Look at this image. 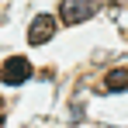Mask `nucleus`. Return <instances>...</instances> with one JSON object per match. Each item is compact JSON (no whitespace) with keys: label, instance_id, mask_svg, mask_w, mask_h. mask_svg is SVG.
Returning <instances> with one entry per match:
<instances>
[{"label":"nucleus","instance_id":"nucleus-1","mask_svg":"<svg viewBox=\"0 0 128 128\" xmlns=\"http://www.w3.org/2000/svg\"><path fill=\"white\" fill-rule=\"evenodd\" d=\"M28 76H31V62H28L24 56H10L7 62L0 66V80L7 86H21Z\"/></svg>","mask_w":128,"mask_h":128},{"label":"nucleus","instance_id":"nucleus-2","mask_svg":"<svg viewBox=\"0 0 128 128\" xmlns=\"http://www.w3.org/2000/svg\"><path fill=\"white\" fill-rule=\"evenodd\" d=\"M52 35H56V18L52 14H38L35 21L28 24V42L31 45H45Z\"/></svg>","mask_w":128,"mask_h":128},{"label":"nucleus","instance_id":"nucleus-3","mask_svg":"<svg viewBox=\"0 0 128 128\" xmlns=\"http://www.w3.org/2000/svg\"><path fill=\"white\" fill-rule=\"evenodd\" d=\"M90 18V4L86 0H62L59 4V21L62 24H83Z\"/></svg>","mask_w":128,"mask_h":128},{"label":"nucleus","instance_id":"nucleus-4","mask_svg":"<svg viewBox=\"0 0 128 128\" xmlns=\"http://www.w3.org/2000/svg\"><path fill=\"white\" fill-rule=\"evenodd\" d=\"M104 86L107 90H128V69H111L104 76Z\"/></svg>","mask_w":128,"mask_h":128}]
</instances>
